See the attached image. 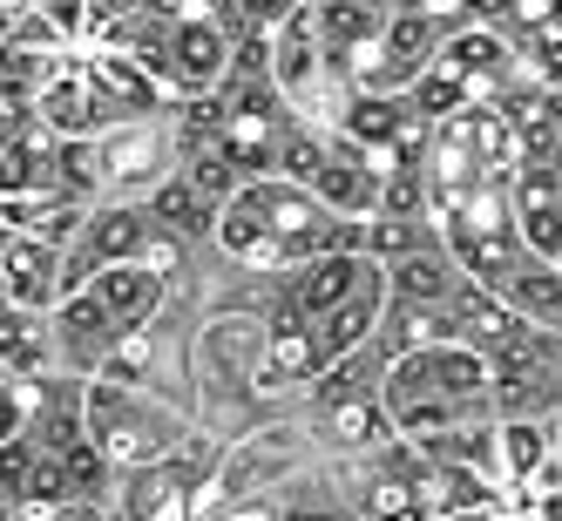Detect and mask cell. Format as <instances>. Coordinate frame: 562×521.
<instances>
[{
	"mask_svg": "<svg viewBox=\"0 0 562 521\" xmlns=\"http://www.w3.org/2000/svg\"><path fill=\"white\" fill-rule=\"evenodd\" d=\"M170 285H177V271H164V264H102V271H89L82 285L48 312L55 318V366L75 373V380H95L115 359V346L164 318Z\"/></svg>",
	"mask_w": 562,
	"mask_h": 521,
	"instance_id": "cell-3",
	"label": "cell"
},
{
	"mask_svg": "<svg viewBox=\"0 0 562 521\" xmlns=\"http://www.w3.org/2000/svg\"><path fill=\"white\" fill-rule=\"evenodd\" d=\"M143 204H149V217H156V230H170L177 237V245H204V237L217 230V204H211V196L204 190H196L183 170L170 177V183H156L149 196H143Z\"/></svg>",
	"mask_w": 562,
	"mask_h": 521,
	"instance_id": "cell-7",
	"label": "cell"
},
{
	"mask_svg": "<svg viewBox=\"0 0 562 521\" xmlns=\"http://www.w3.org/2000/svg\"><path fill=\"white\" fill-rule=\"evenodd\" d=\"M474 521H521L515 508H488V514H474Z\"/></svg>",
	"mask_w": 562,
	"mask_h": 521,
	"instance_id": "cell-10",
	"label": "cell"
},
{
	"mask_svg": "<svg viewBox=\"0 0 562 521\" xmlns=\"http://www.w3.org/2000/svg\"><path fill=\"white\" fill-rule=\"evenodd\" d=\"M278 521H359L346 501H339V488H333V474L318 467V474H305V480H292L285 495H278Z\"/></svg>",
	"mask_w": 562,
	"mask_h": 521,
	"instance_id": "cell-8",
	"label": "cell"
},
{
	"mask_svg": "<svg viewBox=\"0 0 562 521\" xmlns=\"http://www.w3.org/2000/svg\"><path fill=\"white\" fill-rule=\"evenodd\" d=\"M82 420H89V440H95V454L109 461L115 480H130L156 461H177L196 440L190 407H177V399L149 393V386H130V380H89L82 386Z\"/></svg>",
	"mask_w": 562,
	"mask_h": 521,
	"instance_id": "cell-4",
	"label": "cell"
},
{
	"mask_svg": "<svg viewBox=\"0 0 562 521\" xmlns=\"http://www.w3.org/2000/svg\"><path fill=\"white\" fill-rule=\"evenodd\" d=\"M211 245H217V258L237 264V271L285 278V271L326 258V251H367V224L333 217V211L318 204L305 183H292V177H251V183H237V190L224 196Z\"/></svg>",
	"mask_w": 562,
	"mask_h": 521,
	"instance_id": "cell-1",
	"label": "cell"
},
{
	"mask_svg": "<svg viewBox=\"0 0 562 521\" xmlns=\"http://www.w3.org/2000/svg\"><path fill=\"white\" fill-rule=\"evenodd\" d=\"M0 373L14 380H48L55 366V318L27 305H0Z\"/></svg>",
	"mask_w": 562,
	"mask_h": 521,
	"instance_id": "cell-6",
	"label": "cell"
},
{
	"mask_svg": "<svg viewBox=\"0 0 562 521\" xmlns=\"http://www.w3.org/2000/svg\"><path fill=\"white\" fill-rule=\"evenodd\" d=\"M27 420H34V380L0 373V448H8V440H21Z\"/></svg>",
	"mask_w": 562,
	"mask_h": 521,
	"instance_id": "cell-9",
	"label": "cell"
},
{
	"mask_svg": "<svg viewBox=\"0 0 562 521\" xmlns=\"http://www.w3.org/2000/svg\"><path fill=\"white\" fill-rule=\"evenodd\" d=\"M0 292H8V305L55 312L68 298V245H48L34 230L0 224Z\"/></svg>",
	"mask_w": 562,
	"mask_h": 521,
	"instance_id": "cell-5",
	"label": "cell"
},
{
	"mask_svg": "<svg viewBox=\"0 0 562 521\" xmlns=\"http://www.w3.org/2000/svg\"><path fill=\"white\" fill-rule=\"evenodd\" d=\"M380 407H386V427L400 440H434V433H454V427L502 420L488 359L461 339H427V346L393 352L386 373H380Z\"/></svg>",
	"mask_w": 562,
	"mask_h": 521,
	"instance_id": "cell-2",
	"label": "cell"
},
{
	"mask_svg": "<svg viewBox=\"0 0 562 521\" xmlns=\"http://www.w3.org/2000/svg\"><path fill=\"white\" fill-rule=\"evenodd\" d=\"M0 305H8V292H0Z\"/></svg>",
	"mask_w": 562,
	"mask_h": 521,
	"instance_id": "cell-11",
	"label": "cell"
}]
</instances>
